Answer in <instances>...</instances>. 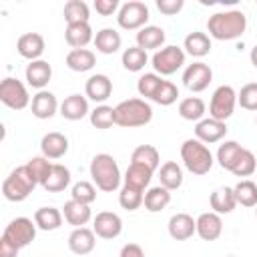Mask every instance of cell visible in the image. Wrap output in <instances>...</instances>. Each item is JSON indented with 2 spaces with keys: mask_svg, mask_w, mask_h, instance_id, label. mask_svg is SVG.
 Returning <instances> with one entry per match:
<instances>
[{
  "mask_svg": "<svg viewBox=\"0 0 257 257\" xmlns=\"http://www.w3.org/2000/svg\"><path fill=\"white\" fill-rule=\"evenodd\" d=\"M24 76H26V82L32 86V88H38V90H44V86L50 82L52 78V66L46 62V60H32L26 70H24Z\"/></svg>",
  "mask_w": 257,
  "mask_h": 257,
  "instance_id": "d6986e66",
  "label": "cell"
},
{
  "mask_svg": "<svg viewBox=\"0 0 257 257\" xmlns=\"http://www.w3.org/2000/svg\"><path fill=\"white\" fill-rule=\"evenodd\" d=\"M2 237H6L10 243H14L18 249H22V247H26V245H30L34 241L36 223L32 219H28V217H16L6 225Z\"/></svg>",
  "mask_w": 257,
  "mask_h": 257,
  "instance_id": "30bf717a",
  "label": "cell"
},
{
  "mask_svg": "<svg viewBox=\"0 0 257 257\" xmlns=\"http://www.w3.org/2000/svg\"><path fill=\"white\" fill-rule=\"evenodd\" d=\"M118 257H145V251L139 243H126V245H122Z\"/></svg>",
  "mask_w": 257,
  "mask_h": 257,
  "instance_id": "816d5d0a",
  "label": "cell"
},
{
  "mask_svg": "<svg viewBox=\"0 0 257 257\" xmlns=\"http://www.w3.org/2000/svg\"><path fill=\"white\" fill-rule=\"evenodd\" d=\"M30 110L36 118H52L56 114V110H60V104L56 100V96L50 92V90H38L34 96H32V102H30Z\"/></svg>",
  "mask_w": 257,
  "mask_h": 257,
  "instance_id": "2e32d148",
  "label": "cell"
},
{
  "mask_svg": "<svg viewBox=\"0 0 257 257\" xmlns=\"http://www.w3.org/2000/svg\"><path fill=\"white\" fill-rule=\"evenodd\" d=\"M120 8L118 0H94V10L100 16H112Z\"/></svg>",
  "mask_w": 257,
  "mask_h": 257,
  "instance_id": "f907efd6",
  "label": "cell"
},
{
  "mask_svg": "<svg viewBox=\"0 0 257 257\" xmlns=\"http://www.w3.org/2000/svg\"><path fill=\"white\" fill-rule=\"evenodd\" d=\"M235 104H237V92L233 86L229 84H221L219 88H215L213 96H211V102H209V116L215 118V120H227L233 110H235Z\"/></svg>",
  "mask_w": 257,
  "mask_h": 257,
  "instance_id": "9c48e42d",
  "label": "cell"
},
{
  "mask_svg": "<svg viewBox=\"0 0 257 257\" xmlns=\"http://www.w3.org/2000/svg\"><path fill=\"white\" fill-rule=\"evenodd\" d=\"M223 233V221H221V215L213 213V211H207V213H201L197 217V235L203 239V241H217Z\"/></svg>",
  "mask_w": 257,
  "mask_h": 257,
  "instance_id": "e0dca14e",
  "label": "cell"
},
{
  "mask_svg": "<svg viewBox=\"0 0 257 257\" xmlns=\"http://www.w3.org/2000/svg\"><path fill=\"white\" fill-rule=\"evenodd\" d=\"M177 98H179V88L171 80H163V84L159 86L157 94L153 96V102H157L161 106H171Z\"/></svg>",
  "mask_w": 257,
  "mask_h": 257,
  "instance_id": "7dc6e473",
  "label": "cell"
},
{
  "mask_svg": "<svg viewBox=\"0 0 257 257\" xmlns=\"http://www.w3.org/2000/svg\"><path fill=\"white\" fill-rule=\"evenodd\" d=\"M161 84H163V78H161L157 72H145V74L137 80V90H139L141 96L153 100V96L157 94V90H159Z\"/></svg>",
  "mask_w": 257,
  "mask_h": 257,
  "instance_id": "7bdbcfd3",
  "label": "cell"
},
{
  "mask_svg": "<svg viewBox=\"0 0 257 257\" xmlns=\"http://www.w3.org/2000/svg\"><path fill=\"white\" fill-rule=\"evenodd\" d=\"M38 185V181L34 179V175L30 173V169L26 165L16 167L2 183V195L12 201V203H20L24 199H28V195L34 191V187Z\"/></svg>",
  "mask_w": 257,
  "mask_h": 257,
  "instance_id": "5b68a950",
  "label": "cell"
},
{
  "mask_svg": "<svg viewBox=\"0 0 257 257\" xmlns=\"http://www.w3.org/2000/svg\"><path fill=\"white\" fill-rule=\"evenodd\" d=\"M169 203H171V191L165 189L163 185L151 187V189L145 193V209H147L149 213H159V211H163Z\"/></svg>",
  "mask_w": 257,
  "mask_h": 257,
  "instance_id": "d590c367",
  "label": "cell"
},
{
  "mask_svg": "<svg viewBox=\"0 0 257 257\" xmlns=\"http://www.w3.org/2000/svg\"><path fill=\"white\" fill-rule=\"evenodd\" d=\"M237 102L245 110H257V82H247L237 92Z\"/></svg>",
  "mask_w": 257,
  "mask_h": 257,
  "instance_id": "c3c4849f",
  "label": "cell"
},
{
  "mask_svg": "<svg viewBox=\"0 0 257 257\" xmlns=\"http://www.w3.org/2000/svg\"><path fill=\"white\" fill-rule=\"evenodd\" d=\"M243 149H245V147H241L237 141H225V143H221L219 149H217V163H219L225 171L231 173L233 167H235V163H237V159L241 157Z\"/></svg>",
  "mask_w": 257,
  "mask_h": 257,
  "instance_id": "d6a6232c",
  "label": "cell"
},
{
  "mask_svg": "<svg viewBox=\"0 0 257 257\" xmlns=\"http://www.w3.org/2000/svg\"><path fill=\"white\" fill-rule=\"evenodd\" d=\"M40 151L50 161L52 159H60V157H64L68 153V139L62 133H56V131L46 133L42 137V141H40Z\"/></svg>",
  "mask_w": 257,
  "mask_h": 257,
  "instance_id": "44dd1931",
  "label": "cell"
},
{
  "mask_svg": "<svg viewBox=\"0 0 257 257\" xmlns=\"http://www.w3.org/2000/svg\"><path fill=\"white\" fill-rule=\"evenodd\" d=\"M90 177H92V183L96 185V189H100L104 193L116 191L120 187V181H122L118 163L108 153H98V155L92 157V161H90Z\"/></svg>",
  "mask_w": 257,
  "mask_h": 257,
  "instance_id": "7a4b0ae2",
  "label": "cell"
},
{
  "mask_svg": "<svg viewBox=\"0 0 257 257\" xmlns=\"http://www.w3.org/2000/svg\"><path fill=\"white\" fill-rule=\"evenodd\" d=\"M233 191H235L237 205H241V207H257V185L253 181L243 179L233 187Z\"/></svg>",
  "mask_w": 257,
  "mask_h": 257,
  "instance_id": "f35d334b",
  "label": "cell"
},
{
  "mask_svg": "<svg viewBox=\"0 0 257 257\" xmlns=\"http://www.w3.org/2000/svg\"><path fill=\"white\" fill-rule=\"evenodd\" d=\"M96 245V235L88 227H76L68 235V249L74 255H88Z\"/></svg>",
  "mask_w": 257,
  "mask_h": 257,
  "instance_id": "ac0fdd59",
  "label": "cell"
},
{
  "mask_svg": "<svg viewBox=\"0 0 257 257\" xmlns=\"http://www.w3.org/2000/svg\"><path fill=\"white\" fill-rule=\"evenodd\" d=\"M68 185H70V171H68L64 165L54 163V165H52V171H50V175H48V179H46L44 185H42V189L48 191V193H60V191H64Z\"/></svg>",
  "mask_w": 257,
  "mask_h": 257,
  "instance_id": "836d02e7",
  "label": "cell"
},
{
  "mask_svg": "<svg viewBox=\"0 0 257 257\" xmlns=\"http://www.w3.org/2000/svg\"><path fill=\"white\" fill-rule=\"evenodd\" d=\"M227 257H235V255H227Z\"/></svg>",
  "mask_w": 257,
  "mask_h": 257,
  "instance_id": "11a10c76",
  "label": "cell"
},
{
  "mask_svg": "<svg viewBox=\"0 0 257 257\" xmlns=\"http://www.w3.org/2000/svg\"><path fill=\"white\" fill-rule=\"evenodd\" d=\"M131 163L143 165V167H147V169H151V171L155 173V171L159 169V165H161V157H159V151H157L153 145H139V147L133 151Z\"/></svg>",
  "mask_w": 257,
  "mask_h": 257,
  "instance_id": "8d00e7d4",
  "label": "cell"
},
{
  "mask_svg": "<svg viewBox=\"0 0 257 257\" xmlns=\"http://www.w3.org/2000/svg\"><path fill=\"white\" fill-rule=\"evenodd\" d=\"M207 30L215 40H235L247 30V16L241 10L215 12L207 20Z\"/></svg>",
  "mask_w": 257,
  "mask_h": 257,
  "instance_id": "6da1fadb",
  "label": "cell"
},
{
  "mask_svg": "<svg viewBox=\"0 0 257 257\" xmlns=\"http://www.w3.org/2000/svg\"><path fill=\"white\" fill-rule=\"evenodd\" d=\"M225 135H227V122H223V120H215V118L207 116L195 124V139H199L205 145L219 143Z\"/></svg>",
  "mask_w": 257,
  "mask_h": 257,
  "instance_id": "5bb4252c",
  "label": "cell"
},
{
  "mask_svg": "<svg viewBox=\"0 0 257 257\" xmlns=\"http://www.w3.org/2000/svg\"><path fill=\"white\" fill-rule=\"evenodd\" d=\"M183 6H185L183 0H157V8H159L163 14H167V16L179 14V12L183 10Z\"/></svg>",
  "mask_w": 257,
  "mask_h": 257,
  "instance_id": "681fc988",
  "label": "cell"
},
{
  "mask_svg": "<svg viewBox=\"0 0 257 257\" xmlns=\"http://www.w3.org/2000/svg\"><path fill=\"white\" fill-rule=\"evenodd\" d=\"M205 112H207V106H205L203 98H199V96H187L179 102V114L185 120L199 122L205 118Z\"/></svg>",
  "mask_w": 257,
  "mask_h": 257,
  "instance_id": "e575fe53",
  "label": "cell"
},
{
  "mask_svg": "<svg viewBox=\"0 0 257 257\" xmlns=\"http://www.w3.org/2000/svg\"><path fill=\"white\" fill-rule=\"evenodd\" d=\"M62 211L56 207H40L34 213V223L42 231H56L62 225Z\"/></svg>",
  "mask_w": 257,
  "mask_h": 257,
  "instance_id": "1f68e13d",
  "label": "cell"
},
{
  "mask_svg": "<svg viewBox=\"0 0 257 257\" xmlns=\"http://www.w3.org/2000/svg\"><path fill=\"white\" fill-rule=\"evenodd\" d=\"M165 44V30L161 26L147 24L137 32V46L143 50H161Z\"/></svg>",
  "mask_w": 257,
  "mask_h": 257,
  "instance_id": "484cf974",
  "label": "cell"
},
{
  "mask_svg": "<svg viewBox=\"0 0 257 257\" xmlns=\"http://www.w3.org/2000/svg\"><path fill=\"white\" fill-rule=\"evenodd\" d=\"M183 48H185V54H191L195 58H203V56H207L211 52V38L205 32L193 30V32H189L185 36Z\"/></svg>",
  "mask_w": 257,
  "mask_h": 257,
  "instance_id": "4316f807",
  "label": "cell"
},
{
  "mask_svg": "<svg viewBox=\"0 0 257 257\" xmlns=\"http://www.w3.org/2000/svg\"><path fill=\"white\" fill-rule=\"evenodd\" d=\"M153 179V171L143 167V165H137V163H131L126 167V173L122 177V185H128V187H135V189H141L145 191L149 187Z\"/></svg>",
  "mask_w": 257,
  "mask_h": 257,
  "instance_id": "f546056e",
  "label": "cell"
},
{
  "mask_svg": "<svg viewBox=\"0 0 257 257\" xmlns=\"http://www.w3.org/2000/svg\"><path fill=\"white\" fill-rule=\"evenodd\" d=\"M62 215H64V221L68 225H72L74 229L76 227H84L90 219H92V211L88 205H82L78 201H66L64 207H62Z\"/></svg>",
  "mask_w": 257,
  "mask_h": 257,
  "instance_id": "603a6c76",
  "label": "cell"
},
{
  "mask_svg": "<svg viewBox=\"0 0 257 257\" xmlns=\"http://www.w3.org/2000/svg\"><path fill=\"white\" fill-rule=\"evenodd\" d=\"M90 124L94 128H100V131L110 128L112 124H116V120H114V108L108 106V104H98L96 108L90 110Z\"/></svg>",
  "mask_w": 257,
  "mask_h": 257,
  "instance_id": "b9f144b4",
  "label": "cell"
},
{
  "mask_svg": "<svg viewBox=\"0 0 257 257\" xmlns=\"http://www.w3.org/2000/svg\"><path fill=\"white\" fill-rule=\"evenodd\" d=\"M64 40L68 46L72 48H84L90 40H94L92 36V28L88 22H78V24H66L64 30Z\"/></svg>",
  "mask_w": 257,
  "mask_h": 257,
  "instance_id": "d4e9b609",
  "label": "cell"
},
{
  "mask_svg": "<svg viewBox=\"0 0 257 257\" xmlns=\"http://www.w3.org/2000/svg\"><path fill=\"white\" fill-rule=\"evenodd\" d=\"M209 203H211L213 213H217V215L231 213L237 207V199H235L233 187H219V189H215L211 193V197H209Z\"/></svg>",
  "mask_w": 257,
  "mask_h": 257,
  "instance_id": "cb8c5ba5",
  "label": "cell"
},
{
  "mask_svg": "<svg viewBox=\"0 0 257 257\" xmlns=\"http://www.w3.org/2000/svg\"><path fill=\"white\" fill-rule=\"evenodd\" d=\"M181 159H183V165L187 167V171L193 175H199V177L207 175L215 163L213 153L199 139H187L181 145Z\"/></svg>",
  "mask_w": 257,
  "mask_h": 257,
  "instance_id": "277c9868",
  "label": "cell"
},
{
  "mask_svg": "<svg viewBox=\"0 0 257 257\" xmlns=\"http://www.w3.org/2000/svg\"><path fill=\"white\" fill-rule=\"evenodd\" d=\"M159 181L165 189L169 191H177L181 185H183V169L179 163L175 161H167L161 165L159 169Z\"/></svg>",
  "mask_w": 257,
  "mask_h": 257,
  "instance_id": "4dcf8cb0",
  "label": "cell"
},
{
  "mask_svg": "<svg viewBox=\"0 0 257 257\" xmlns=\"http://www.w3.org/2000/svg\"><path fill=\"white\" fill-rule=\"evenodd\" d=\"M255 215H257V209H255Z\"/></svg>",
  "mask_w": 257,
  "mask_h": 257,
  "instance_id": "9f6ffc18",
  "label": "cell"
},
{
  "mask_svg": "<svg viewBox=\"0 0 257 257\" xmlns=\"http://www.w3.org/2000/svg\"><path fill=\"white\" fill-rule=\"evenodd\" d=\"M255 122H257V118H255Z\"/></svg>",
  "mask_w": 257,
  "mask_h": 257,
  "instance_id": "6f0895ef",
  "label": "cell"
},
{
  "mask_svg": "<svg viewBox=\"0 0 257 257\" xmlns=\"http://www.w3.org/2000/svg\"><path fill=\"white\" fill-rule=\"evenodd\" d=\"M84 92L94 102H104L112 94V80L106 74H92L84 84Z\"/></svg>",
  "mask_w": 257,
  "mask_h": 257,
  "instance_id": "ffe728a7",
  "label": "cell"
},
{
  "mask_svg": "<svg viewBox=\"0 0 257 257\" xmlns=\"http://www.w3.org/2000/svg\"><path fill=\"white\" fill-rule=\"evenodd\" d=\"M52 165H54V163H50V159H46L44 155L32 157V159L26 163V167L30 169V173L34 175V179L38 181V185H44V181L48 179V175H50V171H52Z\"/></svg>",
  "mask_w": 257,
  "mask_h": 257,
  "instance_id": "ee69618b",
  "label": "cell"
},
{
  "mask_svg": "<svg viewBox=\"0 0 257 257\" xmlns=\"http://www.w3.org/2000/svg\"><path fill=\"white\" fill-rule=\"evenodd\" d=\"M92 42H94V46H96L98 52H102V54H114L120 48L122 38H120V32L114 30V28H100L96 32V36H94Z\"/></svg>",
  "mask_w": 257,
  "mask_h": 257,
  "instance_id": "f1b7e54d",
  "label": "cell"
},
{
  "mask_svg": "<svg viewBox=\"0 0 257 257\" xmlns=\"http://www.w3.org/2000/svg\"><path fill=\"white\" fill-rule=\"evenodd\" d=\"M96 64V54L88 48H72L66 54V66L74 72H88Z\"/></svg>",
  "mask_w": 257,
  "mask_h": 257,
  "instance_id": "83f0119b",
  "label": "cell"
},
{
  "mask_svg": "<svg viewBox=\"0 0 257 257\" xmlns=\"http://www.w3.org/2000/svg\"><path fill=\"white\" fill-rule=\"evenodd\" d=\"M118 203L126 211H137L145 203V191L135 189V187H128V185H122L120 187V193H118Z\"/></svg>",
  "mask_w": 257,
  "mask_h": 257,
  "instance_id": "60d3db41",
  "label": "cell"
},
{
  "mask_svg": "<svg viewBox=\"0 0 257 257\" xmlns=\"http://www.w3.org/2000/svg\"><path fill=\"white\" fill-rule=\"evenodd\" d=\"M153 118V106L145 98H128L114 106V120L122 128H137L149 124Z\"/></svg>",
  "mask_w": 257,
  "mask_h": 257,
  "instance_id": "3957f363",
  "label": "cell"
},
{
  "mask_svg": "<svg viewBox=\"0 0 257 257\" xmlns=\"http://www.w3.org/2000/svg\"><path fill=\"white\" fill-rule=\"evenodd\" d=\"M249 58H251V64L257 68V44L251 48V52H249Z\"/></svg>",
  "mask_w": 257,
  "mask_h": 257,
  "instance_id": "db71d44e",
  "label": "cell"
},
{
  "mask_svg": "<svg viewBox=\"0 0 257 257\" xmlns=\"http://www.w3.org/2000/svg\"><path fill=\"white\" fill-rule=\"evenodd\" d=\"M44 48H46V44H44V38H42V34H38V32H24L22 36H18V40H16V50H18V54L22 56V58H26V60H40V56L44 54Z\"/></svg>",
  "mask_w": 257,
  "mask_h": 257,
  "instance_id": "4fadbf2b",
  "label": "cell"
},
{
  "mask_svg": "<svg viewBox=\"0 0 257 257\" xmlns=\"http://www.w3.org/2000/svg\"><path fill=\"white\" fill-rule=\"evenodd\" d=\"M0 102L6 104L8 108L12 110H22L30 104V94H28V88L22 80L18 78H12V76H6L2 82H0Z\"/></svg>",
  "mask_w": 257,
  "mask_h": 257,
  "instance_id": "ba28073f",
  "label": "cell"
},
{
  "mask_svg": "<svg viewBox=\"0 0 257 257\" xmlns=\"http://www.w3.org/2000/svg\"><path fill=\"white\" fill-rule=\"evenodd\" d=\"M92 231L100 239H116L122 233V219L112 211H100L94 217Z\"/></svg>",
  "mask_w": 257,
  "mask_h": 257,
  "instance_id": "7c38bea8",
  "label": "cell"
},
{
  "mask_svg": "<svg viewBox=\"0 0 257 257\" xmlns=\"http://www.w3.org/2000/svg\"><path fill=\"white\" fill-rule=\"evenodd\" d=\"M60 114L66 120H80L86 114H90L86 96H82V94H70V96H66L60 102Z\"/></svg>",
  "mask_w": 257,
  "mask_h": 257,
  "instance_id": "7402d4cb",
  "label": "cell"
},
{
  "mask_svg": "<svg viewBox=\"0 0 257 257\" xmlns=\"http://www.w3.org/2000/svg\"><path fill=\"white\" fill-rule=\"evenodd\" d=\"M255 169H257L255 155H253L249 149H243V153H241V157L237 159V163H235V167H233L231 173H233L235 177H249V175L255 173Z\"/></svg>",
  "mask_w": 257,
  "mask_h": 257,
  "instance_id": "bcb514c9",
  "label": "cell"
},
{
  "mask_svg": "<svg viewBox=\"0 0 257 257\" xmlns=\"http://www.w3.org/2000/svg\"><path fill=\"white\" fill-rule=\"evenodd\" d=\"M70 199H72V201H78V203H82V205H90V203L96 199V189H94V185L88 183V181H78V183H74L72 189H70Z\"/></svg>",
  "mask_w": 257,
  "mask_h": 257,
  "instance_id": "f6af8a7d",
  "label": "cell"
},
{
  "mask_svg": "<svg viewBox=\"0 0 257 257\" xmlns=\"http://www.w3.org/2000/svg\"><path fill=\"white\" fill-rule=\"evenodd\" d=\"M167 229L175 241H187L197 233V219H193L189 213H175L169 219Z\"/></svg>",
  "mask_w": 257,
  "mask_h": 257,
  "instance_id": "9a60e30c",
  "label": "cell"
},
{
  "mask_svg": "<svg viewBox=\"0 0 257 257\" xmlns=\"http://www.w3.org/2000/svg\"><path fill=\"white\" fill-rule=\"evenodd\" d=\"M213 80V70L209 64L205 62H193L185 68L183 72V84L191 90V92H203Z\"/></svg>",
  "mask_w": 257,
  "mask_h": 257,
  "instance_id": "8fae6325",
  "label": "cell"
},
{
  "mask_svg": "<svg viewBox=\"0 0 257 257\" xmlns=\"http://www.w3.org/2000/svg\"><path fill=\"white\" fill-rule=\"evenodd\" d=\"M151 14H149V6L141 0H128L124 4H120L118 12H116V22L122 30H141L147 26Z\"/></svg>",
  "mask_w": 257,
  "mask_h": 257,
  "instance_id": "8992f818",
  "label": "cell"
},
{
  "mask_svg": "<svg viewBox=\"0 0 257 257\" xmlns=\"http://www.w3.org/2000/svg\"><path fill=\"white\" fill-rule=\"evenodd\" d=\"M185 56L187 54L181 46L169 44V46H163L161 50H157L153 54L151 62H153V68L159 76H171L185 64Z\"/></svg>",
  "mask_w": 257,
  "mask_h": 257,
  "instance_id": "52a82bcc",
  "label": "cell"
},
{
  "mask_svg": "<svg viewBox=\"0 0 257 257\" xmlns=\"http://www.w3.org/2000/svg\"><path fill=\"white\" fill-rule=\"evenodd\" d=\"M122 66L128 70V72H141L149 60L147 56V50L139 48V46H128L124 52H122Z\"/></svg>",
  "mask_w": 257,
  "mask_h": 257,
  "instance_id": "ab89813d",
  "label": "cell"
},
{
  "mask_svg": "<svg viewBox=\"0 0 257 257\" xmlns=\"http://www.w3.org/2000/svg\"><path fill=\"white\" fill-rule=\"evenodd\" d=\"M18 247L14 243H10L6 237L0 239V257H18Z\"/></svg>",
  "mask_w": 257,
  "mask_h": 257,
  "instance_id": "f5cc1de1",
  "label": "cell"
},
{
  "mask_svg": "<svg viewBox=\"0 0 257 257\" xmlns=\"http://www.w3.org/2000/svg\"><path fill=\"white\" fill-rule=\"evenodd\" d=\"M62 14H64L66 24H78V22H88L90 20L88 4L82 2V0H68L64 4Z\"/></svg>",
  "mask_w": 257,
  "mask_h": 257,
  "instance_id": "74e56055",
  "label": "cell"
}]
</instances>
